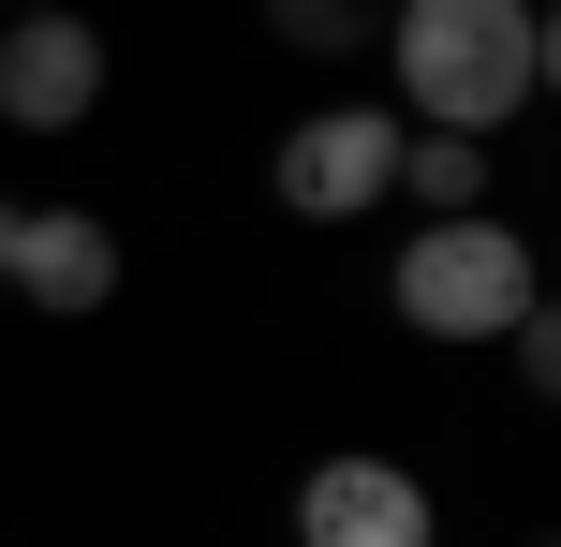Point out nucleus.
I'll return each instance as SVG.
<instances>
[{
  "mask_svg": "<svg viewBox=\"0 0 561 547\" xmlns=\"http://www.w3.org/2000/svg\"><path fill=\"white\" fill-rule=\"evenodd\" d=\"M266 45H296V59H355V45H385V0H266Z\"/></svg>",
  "mask_w": 561,
  "mask_h": 547,
  "instance_id": "8",
  "label": "nucleus"
},
{
  "mask_svg": "<svg viewBox=\"0 0 561 547\" xmlns=\"http://www.w3.org/2000/svg\"><path fill=\"white\" fill-rule=\"evenodd\" d=\"M296 547H428V489L399 459H310L296 474Z\"/></svg>",
  "mask_w": 561,
  "mask_h": 547,
  "instance_id": "5",
  "label": "nucleus"
},
{
  "mask_svg": "<svg viewBox=\"0 0 561 547\" xmlns=\"http://www.w3.org/2000/svg\"><path fill=\"white\" fill-rule=\"evenodd\" d=\"M89 104H104V30L75 0H15L0 15V118L15 134H75Z\"/></svg>",
  "mask_w": 561,
  "mask_h": 547,
  "instance_id": "4",
  "label": "nucleus"
},
{
  "mask_svg": "<svg viewBox=\"0 0 561 547\" xmlns=\"http://www.w3.org/2000/svg\"><path fill=\"white\" fill-rule=\"evenodd\" d=\"M503 355H517V385H533V400L561 385V341H547V311H517V326H503Z\"/></svg>",
  "mask_w": 561,
  "mask_h": 547,
  "instance_id": "9",
  "label": "nucleus"
},
{
  "mask_svg": "<svg viewBox=\"0 0 561 547\" xmlns=\"http://www.w3.org/2000/svg\"><path fill=\"white\" fill-rule=\"evenodd\" d=\"M280 207H296V223H369V207L399 193V118L385 104H325V118H296V134H280Z\"/></svg>",
  "mask_w": 561,
  "mask_h": 547,
  "instance_id": "3",
  "label": "nucleus"
},
{
  "mask_svg": "<svg viewBox=\"0 0 561 547\" xmlns=\"http://www.w3.org/2000/svg\"><path fill=\"white\" fill-rule=\"evenodd\" d=\"M399 193H414L428 223H473L488 207V148L473 134H399Z\"/></svg>",
  "mask_w": 561,
  "mask_h": 547,
  "instance_id": "7",
  "label": "nucleus"
},
{
  "mask_svg": "<svg viewBox=\"0 0 561 547\" xmlns=\"http://www.w3.org/2000/svg\"><path fill=\"white\" fill-rule=\"evenodd\" d=\"M0 282L30 296V311H104L118 296V223L104 207H15V252H0Z\"/></svg>",
  "mask_w": 561,
  "mask_h": 547,
  "instance_id": "6",
  "label": "nucleus"
},
{
  "mask_svg": "<svg viewBox=\"0 0 561 547\" xmlns=\"http://www.w3.org/2000/svg\"><path fill=\"white\" fill-rule=\"evenodd\" d=\"M385 59H399V104H414L428 134L488 148L547 89V15L533 0H385Z\"/></svg>",
  "mask_w": 561,
  "mask_h": 547,
  "instance_id": "1",
  "label": "nucleus"
},
{
  "mask_svg": "<svg viewBox=\"0 0 561 547\" xmlns=\"http://www.w3.org/2000/svg\"><path fill=\"white\" fill-rule=\"evenodd\" d=\"M517 311H547V282H533V237L517 223H414V252H399V326L414 341H503Z\"/></svg>",
  "mask_w": 561,
  "mask_h": 547,
  "instance_id": "2",
  "label": "nucleus"
}]
</instances>
